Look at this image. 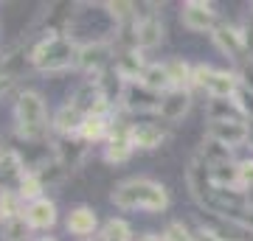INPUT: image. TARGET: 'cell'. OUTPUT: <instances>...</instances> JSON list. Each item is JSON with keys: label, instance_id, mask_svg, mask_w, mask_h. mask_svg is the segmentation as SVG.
Segmentation results:
<instances>
[{"label": "cell", "instance_id": "6da1fadb", "mask_svg": "<svg viewBox=\"0 0 253 241\" xmlns=\"http://www.w3.org/2000/svg\"><path fill=\"white\" fill-rule=\"evenodd\" d=\"M110 202L118 210H146V213H163L169 207V188L152 177H132L113 188Z\"/></svg>", "mask_w": 253, "mask_h": 241}, {"label": "cell", "instance_id": "7a4b0ae2", "mask_svg": "<svg viewBox=\"0 0 253 241\" xmlns=\"http://www.w3.org/2000/svg\"><path fill=\"white\" fill-rule=\"evenodd\" d=\"M79 42L65 31H48L40 42L28 51V62L40 73H62L68 68H76Z\"/></svg>", "mask_w": 253, "mask_h": 241}, {"label": "cell", "instance_id": "3957f363", "mask_svg": "<svg viewBox=\"0 0 253 241\" xmlns=\"http://www.w3.org/2000/svg\"><path fill=\"white\" fill-rule=\"evenodd\" d=\"M14 129L28 143H42L48 135L54 132L51 124H48V104L42 99V93H37V90L17 93V101H14Z\"/></svg>", "mask_w": 253, "mask_h": 241}, {"label": "cell", "instance_id": "277c9868", "mask_svg": "<svg viewBox=\"0 0 253 241\" xmlns=\"http://www.w3.org/2000/svg\"><path fill=\"white\" fill-rule=\"evenodd\" d=\"M116 51L113 42L107 39H90V42L79 45V54H76V70L87 73V76H101V73L113 68V59H116Z\"/></svg>", "mask_w": 253, "mask_h": 241}, {"label": "cell", "instance_id": "5b68a950", "mask_svg": "<svg viewBox=\"0 0 253 241\" xmlns=\"http://www.w3.org/2000/svg\"><path fill=\"white\" fill-rule=\"evenodd\" d=\"M132 152H135V146H132V124L124 121V118H116L101 157H104L107 166H121V163H126L132 157Z\"/></svg>", "mask_w": 253, "mask_h": 241}, {"label": "cell", "instance_id": "8992f818", "mask_svg": "<svg viewBox=\"0 0 253 241\" xmlns=\"http://www.w3.org/2000/svg\"><path fill=\"white\" fill-rule=\"evenodd\" d=\"M180 23L194 34H211L222 20H219L217 9L206 0H186L180 6Z\"/></svg>", "mask_w": 253, "mask_h": 241}, {"label": "cell", "instance_id": "52a82bcc", "mask_svg": "<svg viewBox=\"0 0 253 241\" xmlns=\"http://www.w3.org/2000/svg\"><path fill=\"white\" fill-rule=\"evenodd\" d=\"M186 188H189L191 199L197 202L200 207H208L211 197H214V182H211V169L203 157H191L189 166H186Z\"/></svg>", "mask_w": 253, "mask_h": 241}, {"label": "cell", "instance_id": "ba28073f", "mask_svg": "<svg viewBox=\"0 0 253 241\" xmlns=\"http://www.w3.org/2000/svg\"><path fill=\"white\" fill-rule=\"evenodd\" d=\"M211 39H214V45H217V51L222 56H228L231 62H236L239 68L242 65H248L251 59H248V48H245V39L242 34H239V28L231 26V23H219L214 31H211Z\"/></svg>", "mask_w": 253, "mask_h": 241}, {"label": "cell", "instance_id": "9c48e42d", "mask_svg": "<svg viewBox=\"0 0 253 241\" xmlns=\"http://www.w3.org/2000/svg\"><path fill=\"white\" fill-rule=\"evenodd\" d=\"M197 222H200L203 230L214 233L219 241H248L251 239V230H248L245 224L234 222V219H228V216H219V213H214V210H200Z\"/></svg>", "mask_w": 253, "mask_h": 241}, {"label": "cell", "instance_id": "30bf717a", "mask_svg": "<svg viewBox=\"0 0 253 241\" xmlns=\"http://www.w3.org/2000/svg\"><path fill=\"white\" fill-rule=\"evenodd\" d=\"M206 138L222 143L228 149H239L251 143V124L248 121H208Z\"/></svg>", "mask_w": 253, "mask_h": 241}, {"label": "cell", "instance_id": "8fae6325", "mask_svg": "<svg viewBox=\"0 0 253 241\" xmlns=\"http://www.w3.org/2000/svg\"><path fill=\"white\" fill-rule=\"evenodd\" d=\"M141 9V6H138ZM135 34H138V48L141 51H152L163 42L166 36V26H163L161 11H138L135 20Z\"/></svg>", "mask_w": 253, "mask_h": 241}, {"label": "cell", "instance_id": "7c38bea8", "mask_svg": "<svg viewBox=\"0 0 253 241\" xmlns=\"http://www.w3.org/2000/svg\"><path fill=\"white\" fill-rule=\"evenodd\" d=\"M26 174L28 166L23 160V154L9 143H0V188H17Z\"/></svg>", "mask_w": 253, "mask_h": 241}, {"label": "cell", "instance_id": "4fadbf2b", "mask_svg": "<svg viewBox=\"0 0 253 241\" xmlns=\"http://www.w3.org/2000/svg\"><path fill=\"white\" fill-rule=\"evenodd\" d=\"M161 99H163L161 93L144 87L141 81H132V84H126V87H124L121 107H124L126 112H158Z\"/></svg>", "mask_w": 253, "mask_h": 241}, {"label": "cell", "instance_id": "5bb4252c", "mask_svg": "<svg viewBox=\"0 0 253 241\" xmlns=\"http://www.w3.org/2000/svg\"><path fill=\"white\" fill-rule=\"evenodd\" d=\"M149 68L146 62V56L141 48H121L116 51V59H113V70L126 81V84H132V81H141L144 70Z\"/></svg>", "mask_w": 253, "mask_h": 241}, {"label": "cell", "instance_id": "9a60e30c", "mask_svg": "<svg viewBox=\"0 0 253 241\" xmlns=\"http://www.w3.org/2000/svg\"><path fill=\"white\" fill-rule=\"evenodd\" d=\"M87 149H90V143H84L79 135H73V138H54V157L68 171L82 169V163L87 157Z\"/></svg>", "mask_w": 253, "mask_h": 241}, {"label": "cell", "instance_id": "2e32d148", "mask_svg": "<svg viewBox=\"0 0 253 241\" xmlns=\"http://www.w3.org/2000/svg\"><path fill=\"white\" fill-rule=\"evenodd\" d=\"M189 109H191V90H169V93H163L161 107H158L155 115L161 118L163 124H177L189 115Z\"/></svg>", "mask_w": 253, "mask_h": 241}, {"label": "cell", "instance_id": "e0dca14e", "mask_svg": "<svg viewBox=\"0 0 253 241\" xmlns=\"http://www.w3.org/2000/svg\"><path fill=\"white\" fill-rule=\"evenodd\" d=\"M65 227H68V233L71 236H76L79 241L84 239H93L96 236V230H99V216H96V210L87 205H76L68 213V219H65Z\"/></svg>", "mask_w": 253, "mask_h": 241}, {"label": "cell", "instance_id": "ac0fdd59", "mask_svg": "<svg viewBox=\"0 0 253 241\" xmlns=\"http://www.w3.org/2000/svg\"><path fill=\"white\" fill-rule=\"evenodd\" d=\"M26 222L31 230H51L56 224V219H59V210H56V202L54 199H37V202H28L26 205Z\"/></svg>", "mask_w": 253, "mask_h": 241}, {"label": "cell", "instance_id": "d6986e66", "mask_svg": "<svg viewBox=\"0 0 253 241\" xmlns=\"http://www.w3.org/2000/svg\"><path fill=\"white\" fill-rule=\"evenodd\" d=\"M82 124H84V112L79 107H73L71 101H65L62 107L54 112V118H51V129H54L56 138H73V135H79Z\"/></svg>", "mask_w": 253, "mask_h": 241}, {"label": "cell", "instance_id": "ffe728a7", "mask_svg": "<svg viewBox=\"0 0 253 241\" xmlns=\"http://www.w3.org/2000/svg\"><path fill=\"white\" fill-rule=\"evenodd\" d=\"M239 87L242 84H239L236 70H217L214 68V73H211V79L206 84V93H208V99H236Z\"/></svg>", "mask_w": 253, "mask_h": 241}, {"label": "cell", "instance_id": "44dd1931", "mask_svg": "<svg viewBox=\"0 0 253 241\" xmlns=\"http://www.w3.org/2000/svg\"><path fill=\"white\" fill-rule=\"evenodd\" d=\"M169 132L161 124H132V146L141 152H155L166 143Z\"/></svg>", "mask_w": 253, "mask_h": 241}, {"label": "cell", "instance_id": "7402d4cb", "mask_svg": "<svg viewBox=\"0 0 253 241\" xmlns=\"http://www.w3.org/2000/svg\"><path fill=\"white\" fill-rule=\"evenodd\" d=\"M116 115H84V124L79 129V138L84 143H107L110 132H113Z\"/></svg>", "mask_w": 253, "mask_h": 241}, {"label": "cell", "instance_id": "603a6c76", "mask_svg": "<svg viewBox=\"0 0 253 241\" xmlns=\"http://www.w3.org/2000/svg\"><path fill=\"white\" fill-rule=\"evenodd\" d=\"M28 169H31L37 177H40V182H42L45 188H48V185H59V182H62L68 174H71V171L65 169L62 163L56 160L54 154H51V157H42V160H37L34 166H28Z\"/></svg>", "mask_w": 253, "mask_h": 241}, {"label": "cell", "instance_id": "cb8c5ba5", "mask_svg": "<svg viewBox=\"0 0 253 241\" xmlns=\"http://www.w3.org/2000/svg\"><path fill=\"white\" fill-rule=\"evenodd\" d=\"M206 118L208 121H245L236 99H208L206 101Z\"/></svg>", "mask_w": 253, "mask_h": 241}, {"label": "cell", "instance_id": "d4e9b609", "mask_svg": "<svg viewBox=\"0 0 253 241\" xmlns=\"http://www.w3.org/2000/svg\"><path fill=\"white\" fill-rule=\"evenodd\" d=\"M208 169H211V182H214V188H228V191L239 188V160L217 163V166H208Z\"/></svg>", "mask_w": 253, "mask_h": 241}, {"label": "cell", "instance_id": "484cf974", "mask_svg": "<svg viewBox=\"0 0 253 241\" xmlns=\"http://www.w3.org/2000/svg\"><path fill=\"white\" fill-rule=\"evenodd\" d=\"M166 70H169L172 90H191V70H194L191 62H186L183 56H172L166 59Z\"/></svg>", "mask_w": 253, "mask_h": 241}, {"label": "cell", "instance_id": "4316f807", "mask_svg": "<svg viewBox=\"0 0 253 241\" xmlns=\"http://www.w3.org/2000/svg\"><path fill=\"white\" fill-rule=\"evenodd\" d=\"M141 84L155 93H169L172 90V81H169V70H166V62H149V68L141 76Z\"/></svg>", "mask_w": 253, "mask_h": 241}, {"label": "cell", "instance_id": "83f0119b", "mask_svg": "<svg viewBox=\"0 0 253 241\" xmlns=\"http://www.w3.org/2000/svg\"><path fill=\"white\" fill-rule=\"evenodd\" d=\"M26 213V202L17 194V188H0V224Z\"/></svg>", "mask_w": 253, "mask_h": 241}, {"label": "cell", "instance_id": "f1b7e54d", "mask_svg": "<svg viewBox=\"0 0 253 241\" xmlns=\"http://www.w3.org/2000/svg\"><path fill=\"white\" fill-rule=\"evenodd\" d=\"M197 157L208 163V166H217V163H231L234 160V149H228L222 143L211 140V138H203V146L197 149Z\"/></svg>", "mask_w": 253, "mask_h": 241}, {"label": "cell", "instance_id": "f546056e", "mask_svg": "<svg viewBox=\"0 0 253 241\" xmlns=\"http://www.w3.org/2000/svg\"><path fill=\"white\" fill-rule=\"evenodd\" d=\"M96 239L99 241H132V227L126 219H107V222L101 224V230L96 233Z\"/></svg>", "mask_w": 253, "mask_h": 241}, {"label": "cell", "instance_id": "4dcf8cb0", "mask_svg": "<svg viewBox=\"0 0 253 241\" xmlns=\"http://www.w3.org/2000/svg\"><path fill=\"white\" fill-rule=\"evenodd\" d=\"M31 227H28L26 216H14V219H9V222L0 224V236H3V241H28V236H31Z\"/></svg>", "mask_w": 253, "mask_h": 241}, {"label": "cell", "instance_id": "1f68e13d", "mask_svg": "<svg viewBox=\"0 0 253 241\" xmlns=\"http://www.w3.org/2000/svg\"><path fill=\"white\" fill-rule=\"evenodd\" d=\"M42 191H45V185L40 182V177H37L34 171L28 169V174H26L23 179H20V185H17V194L23 197V202L28 205V202H37V199H42V197H45Z\"/></svg>", "mask_w": 253, "mask_h": 241}, {"label": "cell", "instance_id": "d6a6232c", "mask_svg": "<svg viewBox=\"0 0 253 241\" xmlns=\"http://www.w3.org/2000/svg\"><path fill=\"white\" fill-rule=\"evenodd\" d=\"M161 239L163 241H194V230H189V224L186 222L174 219V222H169L166 227H163Z\"/></svg>", "mask_w": 253, "mask_h": 241}, {"label": "cell", "instance_id": "836d02e7", "mask_svg": "<svg viewBox=\"0 0 253 241\" xmlns=\"http://www.w3.org/2000/svg\"><path fill=\"white\" fill-rule=\"evenodd\" d=\"M211 73H214V68L206 62H194V70H191V90H206L208 79H211Z\"/></svg>", "mask_w": 253, "mask_h": 241}, {"label": "cell", "instance_id": "e575fe53", "mask_svg": "<svg viewBox=\"0 0 253 241\" xmlns=\"http://www.w3.org/2000/svg\"><path fill=\"white\" fill-rule=\"evenodd\" d=\"M239 188L242 191H251L253 188V157L239 160Z\"/></svg>", "mask_w": 253, "mask_h": 241}, {"label": "cell", "instance_id": "d590c367", "mask_svg": "<svg viewBox=\"0 0 253 241\" xmlns=\"http://www.w3.org/2000/svg\"><path fill=\"white\" fill-rule=\"evenodd\" d=\"M236 104H239V109H242L245 121H253V93L251 90L239 87V93H236Z\"/></svg>", "mask_w": 253, "mask_h": 241}, {"label": "cell", "instance_id": "8d00e7d4", "mask_svg": "<svg viewBox=\"0 0 253 241\" xmlns=\"http://www.w3.org/2000/svg\"><path fill=\"white\" fill-rule=\"evenodd\" d=\"M239 34H242L245 48H248V54H251V59H253V14L245 20L242 26H239Z\"/></svg>", "mask_w": 253, "mask_h": 241}, {"label": "cell", "instance_id": "74e56055", "mask_svg": "<svg viewBox=\"0 0 253 241\" xmlns=\"http://www.w3.org/2000/svg\"><path fill=\"white\" fill-rule=\"evenodd\" d=\"M194 241H219L214 233H208V230H203V227H197L194 230Z\"/></svg>", "mask_w": 253, "mask_h": 241}, {"label": "cell", "instance_id": "f35d334b", "mask_svg": "<svg viewBox=\"0 0 253 241\" xmlns=\"http://www.w3.org/2000/svg\"><path fill=\"white\" fill-rule=\"evenodd\" d=\"M138 241H163L158 233H144V236H138Z\"/></svg>", "mask_w": 253, "mask_h": 241}, {"label": "cell", "instance_id": "ab89813d", "mask_svg": "<svg viewBox=\"0 0 253 241\" xmlns=\"http://www.w3.org/2000/svg\"><path fill=\"white\" fill-rule=\"evenodd\" d=\"M245 199H248V207H253V188L251 191H245Z\"/></svg>", "mask_w": 253, "mask_h": 241}, {"label": "cell", "instance_id": "60d3db41", "mask_svg": "<svg viewBox=\"0 0 253 241\" xmlns=\"http://www.w3.org/2000/svg\"><path fill=\"white\" fill-rule=\"evenodd\" d=\"M34 241H56L54 236H40V239H34Z\"/></svg>", "mask_w": 253, "mask_h": 241}, {"label": "cell", "instance_id": "b9f144b4", "mask_svg": "<svg viewBox=\"0 0 253 241\" xmlns=\"http://www.w3.org/2000/svg\"><path fill=\"white\" fill-rule=\"evenodd\" d=\"M84 241H99V239H96V236H93V239H84Z\"/></svg>", "mask_w": 253, "mask_h": 241}, {"label": "cell", "instance_id": "7bdbcfd3", "mask_svg": "<svg viewBox=\"0 0 253 241\" xmlns=\"http://www.w3.org/2000/svg\"><path fill=\"white\" fill-rule=\"evenodd\" d=\"M248 241H253V230H251V239H248Z\"/></svg>", "mask_w": 253, "mask_h": 241}]
</instances>
